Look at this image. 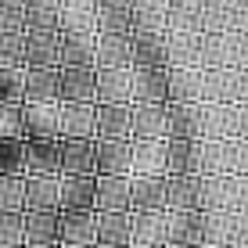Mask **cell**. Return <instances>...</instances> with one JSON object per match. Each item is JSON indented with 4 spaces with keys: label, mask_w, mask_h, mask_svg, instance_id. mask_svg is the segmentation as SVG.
I'll use <instances>...</instances> for the list:
<instances>
[{
    "label": "cell",
    "mask_w": 248,
    "mask_h": 248,
    "mask_svg": "<svg viewBox=\"0 0 248 248\" xmlns=\"http://www.w3.org/2000/svg\"><path fill=\"white\" fill-rule=\"evenodd\" d=\"M62 105H29L22 101V140H54Z\"/></svg>",
    "instance_id": "cell-5"
},
{
    "label": "cell",
    "mask_w": 248,
    "mask_h": 248,
    "mask_svg": "<svg viewBox=\"0 0 248 248\" xmlns=\"http://www.w3.org/2000/svg\"><path fill=\"white\" fill-rule=\"evenodd\" d=\"M25 36V68H58V29L22 32Z\"/></svg>",
    "instance_id": "cell-19"
},
{
    "label": "cell",
    "mask_w": 248,
    "mask_h": 248,
    "mask_svg": "<svg viewBox=\"0 0 248 248\" xmlns=\"http://www.w3.org/2000/svg\"><path fill=\"white\" fill-rule=\"evenodd\" d=\"M0 176H25V140H0Z\"/></svg>",
    "instance_id": "cell-23"
},
{
    "label": "cell",
    "mask_w": 248,
    "mask_h": 248,
    "mask_svg": "<svg viewBox=\"0 0 248 248\" xmlns=\"http://www.w3.org/2000/svg\"><path fill=\"white\" fill-rule=\"evenodd\" d=\"M173 22H180L184 29L198 25V0H173Z\"/></svg>",
    "instance_id": "cell-30"
},
{
    "label": "cell",
    "mask_w": 248,
    "mask_h": 248,
    "mask_svg": "<svg viewBox=\"0 0 248 248\" xmlns=\"http://www.w3.org/2000/svg\"><path fill=\"white\" fill-rule=\"evenodd\" d=\"M22 97L29 105H58V68H25Z\"/></svg>",
    "instance_id": "cell-18"
},
{
    "label": "cell",
    "mask_w": 248,
    "mask_h": 248,
    "mask_svg": "<svg viewBox=\"0 0 248 248\" xmlns=\"http://www.w3.org/2000/svg\"><path fill=\"white\" fill-rule=\"evenodd\" d=\"M22 248H58V212H25Z\"/></svg>",
    "instance_id": "cell-20"
},
{
    "label": "cell",
    "mask_w": 248,
    "mask_h": 248,
    "mask_svg": "<svg viewBox=\"0 0 248 248\" xmlns=\"http://www.w3.org/2000/svg\"><path fill=\"white\" fill-rule=\"evenodd\" d=\"M133 144L130 140H93V176H130Z\"/></svg>",
    "instance_id": "cell-3"
},
{
    "label": "cell",
    "mask_w": 248,
    "mask_h": 248,
    "mask_svg": "<svg viewBox=\"0 0 248 248\" xmlns=\"http://www.w3.org/2000/svg\"><path fill=\"white\" fill-rule=\"evenodd\" d=\"M58 68H93V32H58Z\"/></svg>",
    "instance_id": "cell-12"
},
{
    "label": "cell",
    "mask_w": 248,
    "mask_h": 248,
    "mask_svg": "<svg viewBox=\"0 0 248 248\" xmlns=\"http://www.w3.org/2000/svg\"><path fill=\"white\" fill-rule=\"evenodd\" d=\"M62 176H93V140H62Z\"/></svg>",
    "instance_id": "cell-22"
},
{
    "label": "cell",
    "mask_w": 248,
    "mask_h": 248,
    "mask_svg": "<svg viewBox=\"0 0 248 248\" xmlns=\"http://www.w3.org/2000/svg\"><path fill=\"white\" fill-rule=\"evenodd\" d=\"M58 105H93V68H58Z\"/></svg>",
    "instance_id": "cell-9"
},
{
    "label": "cell",
    "mask_w": 248,
    "mask_h": 248,
    "mask_svg": "<svg viewBox=\"0 0 248 248\" xmlns=\"http://www.w3.org/2000/svg\"><path fill=\"white\" fill-rule=\"evenodd\" d=\"M22 79L25 68H0V105H22Z\"/></svg>",
    "instance_id": "cell-27"
},
{
    "label": "cell",
    "mask_w": 248,
    "mask_h": 248,
    "mask_svg": "<svg viewBox=\"0 0 248 248\" xmlns=\"http://www.w3.org/2000/svg\"><path fill=\"white\" fill-rule=\"evenodd\" d=\"M25 212H0V248H22Z\"/></svg>",
    "instance_id": "cell-26"
},
{
    "label": "cell",
    "mask_w": 248,
    "mask_h": 248,
    "mask_svg": "<svg viewBox=\"0 0 248 248\" xmlns=\"http://www.w3.org/2000/svg\"><path fill=\"white\" fill-rule=\"evenodd\" d=\"M130 76H133V105H166V93H169L166 68L137 65V68H130Z\"/></svg>",
    "instance_id": "cell-11"
},
{
    "label": "cell",
    "mask_w": 248,
    "mask_h": 248,
    "mask_svg": "<svg viewBox=\"0 0 248 248\" xmlns=\"http://www.w3.org/2000/svg\"><path fill=\"white\" fill-rule=\"evenodd\" d=\"M130 137L137 140H166L169 137V105H133Z\"/></svg>",
    "instance_id": "cell-4"
},
{
    "label": "cell",
    "mask_w": 248,
    "mask_h": 248,
    "mask_svg": "<svg viewBox=\"0 0 248 248\" xmlns=\"http://www.w3.org/2000/svg\"><path fill=\"white\" fill-rule=\"evenodd\" d=\"M93 115H97V105H62L58 137L62 140H93Z\"/></svg>",
    "instance_id": "cell-16"
},
{
    "label": "cell",
    "mask_w": 248,
    "mask_h": 248,
    "mask_svg": "<svg viewBox=\"0 0 248 248\" xmlns=\"http://www.w3.org/2000/svg\"><path fill=\"white\" fill-rule=\"evenodd\" d=\"M133 212H166V176H130Z\"/></svg>",
    "instance_id": "cell-14"
},
{
    "label": "cell",
    "mask_w": 248,
    "mask_h": 248,
    "mask_svg": "<svg viewBox=\"0 0 248 248\" xmlns=\"http://www.w3.org/2000/svg\"><path fill=\"white\" fill-rule=\"evenodd\" d=\"M133 245V216L130 212H97L93 248H130Z\"/></svg>",
    "instance_id": "cell-8"
},
{
    "label": "cell",
    "mask_w": 248,
    "mask_h": 248,
    "mask_svg": "<svg viewBox=\"0 0 248 248\" xmlns=\"http://www.w3.org/2000/svg\"><path fill=\"white\" fill-rule=\"evenodd\" d=\"M93 68H133V36L93 32Z\"/></svg>",
    "instance_id": "cell-2"
},
{
    "label": "cell",
    "mask_w": 248,
    "mask_h": 248,
    "mask_svg": "<svg viewBox=\"0 0 248 248\" xmlns=\"http://www.w3.org/2000/svg\"><path fill=\"white\" fill-rule=\"evenodd\" d=\"M93 212H130V176H97Z\"/></svg>",
    "instance_id": "cell-17"
},
{
    "label": "cell",
    "mask_w": 248,
    "mask_h": 248,
    "mask_svg": "<svg viewBox=\"0 0 248 248\" xmlns=\"http://www.w3.org/2000/svg\"><path fill=\"white\" fill-rule=\"evenodd\" d=\"M0 68H25V36L0 32Z\"/></svg>",
    "instance_id": "cell-24"
},
{
    "label": "cell",
    "mask_w": 248,
    "mask_h": 248,
    "mask_svg": "<svg viewBox=\"0 0 248 248\" xmlns=\"http://www.w3.org/2000/svg\"><path fill=\"white\" fill-rule=\"evenodd\" d=\"M25 176H62V137L25 140Z\"/></svg>",
    "instance_id": "cell-6"
},
{
    "label": "cell",
    "mask_w": 248,
    "mask_h": 248,
    "mask_svg": "<svg viewBox=\"0 0 248 248\" xmlns=\"http://www.w3.org/2000/svg\"><path fill=\"white\" fill-rule=\"evenodd\" d=\"M97 234V212H58V245L93 248Z\"/></svg>",
    "instance_id": "cell-10"
},
{
    "label": "cell",
    "mask_w": 248,
    "mask_h": 248,
    "mask_svg": "<svg viewBox=\"0 0 248 248\" xmlns=\"http://www.w3.org/2000/svg\"><path fill=\"white\" fill-rule=\"evenodd\" d=\"M93 105H133L130 68H93Z\"/></svg>",
    "instance_id": "cell-1"
},
{
    "label": "cell",
    "mask_w": 248,
    "mask_h": 248,
    "mask_svg": "<svg viewBox=\"0 0 248 248\" xmlns=\"http://www.w3.org/2000/svg\"><path fill=\"white\" fill-rule=\"evenodd\" d=\"M0 140H22V105H0Z\"/></svg>",
    "instance_id": "cell-28"
},
{
    "label": "cell",
    "mask_w": 248,
    "mask_h": 248,
    "mask_svg": "<svg viewBox=\"0 0 248 248\" xmlns=\"http://www.w3.org/2000/svg\"><path fill=\"white\" fill-rule=\"evenodd\" d=\"M0 32H22V0H0Z\"/></svg>",
    "instance_id": "cell-29"
},
{
    "label": "cell",
    "mask_w": 248,
    "mask_h": 248,
    "mask_svg": "<svg viewBox=\"0 0 248 248\" xmlns=\"http://www.w3.org/2000/svg\"><path fill=\"white\" fill-rule=\"evenodd\" d=\"M25 176H0V212H25Z\"/></svg>",
    "instance_id": "cell-25"
},
{
    "label": "cell",
    "mask_w": 248,
    "mask_h": 248,
    "mask_svg": "<svg viewBox=\"0 0 248 248\" xmlns=\"http://www.w3.org/2000/svg\"><path fill=\"white\" fill-rule=\"evenodd\" d=\"M25 212H58V176H25Z\"/></svg>",
    "instance_id": "cell-21"
},
{
    "label": "cell",
    "mask_w": 248,
    "mask_h": 248,
    "mask_svg": "<svg viewBox=\"0 0 248 248\" xmlns=\"http://www.w3.org/2000/svg\"><path fill=\"white\" fill-rule=\"evenodd\" d=\"M58 248H79V245H58Z\"/></svg>",
    "instance_id": "cell-31"
},
{
    "label": "cell",
    "mask_w": 248,
    "mask_h": 248,
    "mask_svg": "<svg viewBox=\"0 0 248 248\" xmlns=\"http://www.w3.org/2000/svg\"><path fill=\"white\" fill-rule=\"evenodd\" d=\"M130 144H133L130 176H166V169H169L166 140H130Z\"/></svg>",
    "instance_id": "cell-13"
},
{
    "label": "cell",
    "mask_w": 248,
    "mask_h": 248,
    "mask_svg": "<svg viewBox=\"0 0 248 248\" xmlns=\"http://www.w3.org/2000/svg\"><path fill=\"white\" fill-rule=\"evenodd\" d=\"M130 108L133 105H97L93 140H130Z\"/></svg>",
    "instance_id": "cell-15"
},
{
    "label": "cell",
    "mask_w": 248,
    "mask_h": 248,
    "mask_svg": "<svg viewBox=\"0 0 248 248\" xmlns=\"http://www.w3.org/2000/svg\"><path fill=\"white\" fill-rule=\"evenodd\" d=\"M97 176H58V212H93Z\"/></svg>",
    "instance_id": "cell-7"
}]
</instances>
